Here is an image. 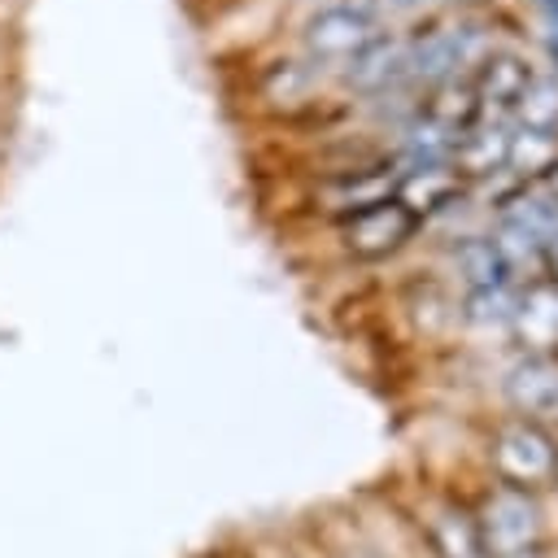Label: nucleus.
Masks as SVG:
<instances>
[{"label": "nucleus", "instance_id": "nucleus-1", "mask_svg": "<svg viewBox=\"0 0 558 558\" xmlns=\"http://www.w3.org/2000/svg\"><path fill=\"white\" fill-rule=\"evenodd\" d=\"M493 466L506 488H545L558 480V445L532 418H510L493 436Z\"/></svg>", "mask_w": 558, "mask_h": 558}, {"label": "nucleus", "instance_id": "nucleus-20", "mask_svg": "<svg viewBox=\"0 0 558 558\" xmlns=\"http://www.w3.org/2000/svg\"><path fill=\"white\" fill-rule=\"evenodd\" d=\"M549 196H554V201H558V161H554V166H549Z\"/></svg>", "mask_w": 558, "mask_h": 558}, {"label": "nucleus", "instance_id": "nucleus-9", "mask_svg": "<svg viewBox=\"0 0 558 558\" xmlns=\"http://www.w3.org/2000/svg\"><path fill=\"white\" fill-rule=\"evenodd\" d=\"M405 78V44L392 39H375L366 52H357L349 61V83L357 92H384L388 83Z\"/></svg>", "mask_w": 558, "mask_h": 558}, {"label": "nucleus", "instance_id": "nucleus-5", "mask_svg": "<svg viewBox=\"0 0 558 558\" xmlns=\"http://www.w3.org/2000/svg\"><path fill=\"white\" fill-rule=\"evenodd\" d=\"M510 323L519 331V340L536 353L558 344V283L554 279H536L523 288V296H514Z\"/></svg>", "mask_w": 558, "mask_h": 558}, {"label": "nucleus", "instance_id": "nucleus-11", "mask_svg": "<svg viewBox=\"0 0 558 558\" xmlns=\"http://www.w3.org/2000/svg\"><path fill=\"white\" fill-rule=\"evenodd\" d=\"M527 83H532V70H527L519 57L501 52V57H488V61L480 65V78H475L471 87H475V96L488 100V105H514Z\"/></svg>", "mask_w": 558, "mask_h": 558}, {"label": "nucleus", "instance_id": "nucleus-12", "mask_svg": "<svg viewBox=\"0 0 558 558\" xmlns=\"http://www.w3.org/2000/svg\"><path fill=\"white\" fill-rule=\"evenodd\" d=\"M506 157H510V135L501 126L471 131L453 144V170L458 174H493L506 166Z\"/></svg>", "mask_w": 558, "mask_h": 558}, {"label": "nucleus", "instance_id": "nucleus-22", "mask_svg": "<svg viewBox=\"0 0 558 558\" xmlns=\"http://www.w3.org/2000/svg\"><path fill=\"white\" fill-rule=\"evenodd\" d=\"M357 558H371V554H357Z\"/></svg>", "mask_w": 558, "mask_h": 558}, {"label": "nucleus", "instance_id": "nucleus-21", "mask_svg": "<svg viewBox=\"0 0 558 558\" xmlns=\"http://www.w3.org/2000/svg\"><path fill=\"white\" fill-rule=\"evenodd\" d=\"M397 4H414V0H397Z\"/></svg>", "mask_w": 558, "mask_h": 558}, {"label": "nucleus", "instance_id": "nucleus-17", "mask_svg": "<svg viewBox=\"0 0 558 558\" xmlns=\"http://www.w3.org/2000/svg\"><path fill=\"white\" fill-rule=\"evenodd\" d=\"M558 161V140L554 135H541V131H519L510 135V157L506 166H514L519 174H549V166Z\"/></svg>", "mask_w": 558, "mask_h": 558}, {"label": "nucleus", "instance_id": "nucleus-13", "mask_svg": "<svg viewBox=\"0 0 558 558\" xmlns=\"http://www.w3.org/2000/svg\"><path fill=\"white\" fill-rule=\"evenodd\" d=\"M475 113H480V96H475L471 83H449V87H440L436 100L427 105V122H436L440 131H449V135H458V140H462V131L475 122Z\"/></svg>", "mask_w": 558, "mask_h": 558}, {"label": "nucleus", "instance_id": "nucleus-16", "mask_svg": "<svg viewBox=\"0 0 558 558\" xmlns=\"http://www.w3.org/2000/svg\"><path fill=\"white\" fill-rule=\"evenodd\" d=\"M458 262H462V275L471 279V288H475V292H480V288H501V283H506V275H510L493 240H471V244H462Z\"/></svg>", "mask_w": 558, "mask_h": 558}, {"label": "nucleus", "instance_id": "nucleus-4", "mask_svg": "<svg viewBox=\"0 0 558 558\" xmlns=\"http://www.w3.org/2000/svg\"><path fill=\"white\" fill-rule=\"evenodd\" d=\"M379 39V26L366 9H349V4H331L318 9L305 22V48L323 61H353L357 52H366Z\"/></svg>", "mask_w": 558, "mask_h": 558}, {"label": "nucleus", "instance_id": "nucleus-8", "mask_svg": "<svg viewBox=\"0 0 558 558\" xmlns=\"http://www.w3.org/2000/svg\"><path fill=\"white\" fill-rule=\"evenodd\" d=\"M427 536H432V549L440 558H488V549L480 541V527H475V519L466 510L440 506L427 519Z\"/></svg>", "mask_w": 558, "mask_h": 558}, {"label": "nucleus", "instance_id": "nucleus-7", "mask_svg": "<svg viewBox=\"0 0 558 558\" xmlns=\"http://www.w3.org/2000/svg\"><path fill=\"white\" fill-rule=\"evenodd\" d=\"M471 52V39L462 31H436L427 39L405 44V78H445L458 70Z\"/></svg>", "mask_w": 558, "mask_h": 558}, {"label": "nucleus", "instance_id": "nucleus-10", "mask_svg": "<svg viewBox=\"0 0 558 558\" xmlns=\"http://www.w3.org/2000/svg\"><path fill=\"white\" fill-rule=\"evenodd\" d=\"M462 192V179H458V170H449V166H418L414 174H405V183H401V205L418 218V214H427V209H440V205H449L453 196Z\"/></svg>", "mask_w": 558, "mask_h": 558}, {"label": "nucleus", "instance_id": "nucleus-3", "mask_svg": "<svg viewBox=\"0 0 558 558\" xmlns=\"http://www.w3.org/2000/svg\"><path fill=\"white\" fill-rule=\"evenodd\" d=\"M414 227H418V218H414L397 196H379V201L362 205V209L344 222V244H349L353 257L375 262V257L397 253V248L414 235Z\"/></svg>", "mask_w": 558, "mask_h": 558}, {"label": "nucleus", "instance_id": "nucleus-14", "mask_svg": "<svg viewBox=\"0 0 558 558\" xmlns=\"http://www.w3.org/2000/svg\"><path fill=\"white\" fill-rule=\"evenodd\" d=\"M506 222L523 227L527 235H536L541 244H554L558 240V201L549 192H523L510 209H506Z\"/></svg>", "mask_w": 558, "mask_h": 558}, {"label": "nucleus", "instance_id": "nucleus-23", "mask_svg": "<svg viewBox=\"0 0 558 558\" xmlns=\"http://www.w3.org/2000/svg\"><path fill=\"white\" fill-rule=\"evenodd\" d=\"M554 244H558V240H554Z\"/></svg>", "mask_w": 558, "mask_h": 558}, {"label": "nucleus", "instance_id": "nucleus-15", "mask_svg": "<svg viewBox=\"0 0 558 558\" xmlns=\"http://www.w3.org/2000/svg\"><path fill=\"white\" fill-rule=\"evenodd\" d=\"M514 109H519L523 131L554 135V131H558V83H554V78H532V83L523 87V96L514 100Z\"/></svg>", "mask_w": 558, "mask_h": 558}, {"label": "nucleus", "instance_id": "nucleus-18", "mask_svg": "<svg viewBox=\"0 0 558 558\" xmlns=\"http://www.w3.org/2000/svg\"><path fill=\"white\" fill-rule=\"evenodd\" d=\"M497 244V253H501V262H506V270H514V266H523V262H541V253H545V244L536 240V235H527L523 227H514V222H501V235L493 240Z\"/></svg>", "mask_w": 558, "mask_h": 558}, {"label": "nucleus", "instance_id": "nucleus-19", "mask_svg": "<svg viewBox=\"0 0 558 558\" xmlns=\"http://www.w3.org/2000/svg\"><path fill=\"white\" fill-rule=\"evenodd\" d=\"M541 9H545V17L558 26V0H541Z\"/></svg>", "mask_w": 558, "mask_h": 558}, {"label": "nucleus", "instance_id": "nucleus-2", "mask_svg": "<svg viewBox=\"0 0 558 558\" xmlns=\"http://www.w3.org/2000/svg\"><path fill=\"white\" fill-rule=\"evenodd\" d=\"M475 527L488 558H519L541 541V510L523 488H497L488 493Z\"/></svg>", "mask_w": 558, "mask_h": 558}, {"label": "nucleus", "instance_id": "nucleus-6", "mask_svg": "<svg viewBox=\"0 0 558 558\" xmlns=\"http://www.w3.org/2000/svg\"><path fill=\"white\" fill-rule=\"evenodd\" d=\"M506 397L514 401V410L523 414H545L558 405V362L549 353H532L527 362H519L506 379Z\"/></svg>", "mask_w": 558, "mask_h": 558}]
</instances>
